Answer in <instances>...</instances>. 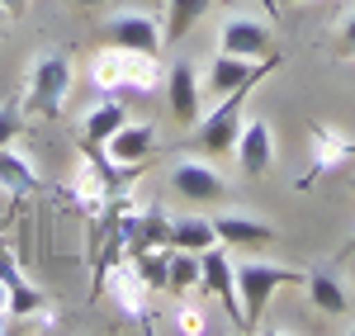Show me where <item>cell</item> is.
Masks as SVG:
<instances>
[{
	"mask_svg": "<svg viewBox=\"0 0 355 336\" xmlns=\"http://www.w3.org/2000/svg\"><path fill=\"white\" fill-rule=\"evenodd\" d=\"M331 57L336 62H355V10L336 24V38H331Z\"/></svg>",
	"mask_w": 355,
	"mask_h": 336,
	"instance_id": "obj_24",
	"label": "cell"
},
{
	"mask_svg": "<svg viewBox=\"0 0 355 336\" xmlns=\"http://www.w3.org/2000/svg\"><path fill=\"white\" fill-rule=\"evenodd\" d=\"M152 152H157V128L152 123H123L110 142H105V157H110L114 166H142V161H152Z\"/></svg>",
	"mask_w": 355,
	"mask_h": 336,
	"instance_id": "obj_14",
	"label": "cell"
},
{
	"mask_svg": "<svg viewBox=\"0 0 355 336\" xmlns=\"http://www.w3.org/2000/svg\"><path fill=\"white\" fill-rule=\"evenodd\" d=\"M237 161H242V170L256 180V175H266V170L275 166V133L266 118H246L242 133H237Z\"/></svg>",
	"mask_w": 355,
	"mask_h": 336,
	"instance_id": "obj_13",
	"label": "cell"
},
{
	"mask_svg": "<svg viewBox=\"0 0 355 336\" xmlns=\"http://www.w3.org/2000/svg\"><path fill=\"white\" fill-rule=\"evenodd\" d=\"M166 105L175 114V123H185V128L204 118V81H199L194 62H185V57H175L166 71Z\"/></svg>",
	"mask_w": 355,
	"mask_h": 336,
	"instance_id": "obj_7",
	"label": "cell"
},
{
	"mask_svg": "<svg viewBox=\"0 0 355 336\" xmlns=\"http://www.w3.org/2000/svg\"><path fill=\"white\" fill-rule=\"evenodd\" d=\"M308 133H313V166H308L299 180H294V190H308V185H318L327 170H341L346 161H355V142L341 138L336 128H327V123H313Z\"/></svg>",
	"mask_w": 355,
	"mask_h": 336,
	"instance_id": "obj_9",
	"label": "cell"
},
{
	"mask_svg": "<svg viewBox=\"0 0 355 336\" xmlns=\"http://www.w3.org/2000/svg\"><path fill=\"white\" fill-rule=\"evenodd\" d=\"M214 232H218L223 247H242V251H256V247H270L275 242L270 223H256V218H242V213H218Z\"/></svg>",
	"mask_w": 355,
	"mask_h": 336,
	"instance_id": "obj_17",
	"label": "cell"
},
{
	"mask_svg": "<svg viewBox=\"0 0 355 336\" xmlns=\"http://www.w3.org/2000/svg\"><path fill=\"white\" fill-rule=\"evenodd\" d=\"M19 133H24V105H0V147H10Z\"/></svg>",
	"mask_w": 355,
	"mask_h": 336,
	"instance_id": "obj_25",
	"label": "cell"
},
{
	"mask_svg": "<svg viewBox=\"0 0 355 336\" xmlns=\"http://www.w3.org/2000/svg\"><path fill=\"white\" fill-rule=\"evenodd\" d=\"M204 289L209 294H218L227 312H232V322H237V332H242V294H237V265L227 260V247H209L204 251Z\"/></svg>",
	"mask_w": 355,
	"mask_h": 336,
	"instance_id": "obj_12",
	"label": "cell"
},
{
	"mask_svg": "<svg viewBox=\"0 0 355 336\" xmlns=\"http://www.w3.org/2000/svg\"><path fill=\"white\" fill-rule=\"evenodd\" d=\"M194 289H204V256L199 251H175V247H171V284H166V294L190 299Z\"/></svg>",
	"mask_w": 355,
	"mask_h": 336,
	"instance_id": "obj_20",
	"label": "cell"
},
{
	"mask_svg": "<svg viewBox=\"0 0 355 336\" xmlns=\"http://www.w3.org/2000/svg\"><path fill=\"white\" fill-rule=\"evenodd\" d=\"M0 10H5L10 19H19V15H24V10H28V0H0Z\"/></svg>",
	"mask_w": 355,
	"mask_h": 336,
	"instance_id": "obj_28",
	"label": "cell"
},
{
	"mask_svg": "<svg viewBox=\"0 0 355 336\" xmlns=\"http://www.w3.org/2000/svg\"><path fill=\"white\" fill-rule=\"evenodd\" d=\"M209 10H214V0H166V43H180Z\"/></svg>",
	"mask_w": 355,
	"mask_h": 336,
	"instance_id": "obj_22",
	"label": "cell"
},
{
	"mask_svg": "<svg viewBox=\"0 0 355 336\" xmlns=\"http://www.w3.org/2000/svg\"><path fill=\"white\" fill-rule=\"evenodd\" d=\"M5 299H10V294H5V284H0V322H5Z\"/></svg>",
	"mask_w": 355,
	"mask_h": 336,
	"instance_id": "obj_30",
	"label": "cell"
},
{
	"mask_svg": "<svg viewBox=\"0 0 355 336\" xmlns=\"http://www.w3.org/2000/svg\"><path fill=\"white\" fill-rule=\"evenodd\" d=\"M270 5H299V0H270Z\"/></svg>",
	"mask_w": 355,
	"mask_h": 336,
	"instance_id": "obj_32",
	"label": "cell"
},
{
	"mask_svg": "<svg viewBox=\"0 0 355 336\" xmlns=\"http://www.w3.org/2000/svg\"><path fill=\"white\" fill-rule=\"evenodd\" d=\"M0 190L5 195H33V190H43V180H38V170L28 166V157L15 152V142L10 147H0Z\"/></svg>",
	"mask_w": 355,
	"mask_h": 336,
	"instance_id": "obj_18",
	"label": "cell"
},
{
	"mask_svg": "<svg viewBox=\"0 0 355 336\" xmlns=\"http://www.w3.org/2000/svg\"><path fill=\"white\" fill-rule=\"evenodd\" d=\"M303 289H308V303L318 312H327V317H346L351 312V294H346V284H341V275L331 265L303 270Z\"/></svg>",
	"mask_w": 355,
	"mask_h": 336,
	"instance_id": "obj_15",
	"label": "cell"
},
{
	"mask_svg": "<svg viewBox=\"0 0 355 336\" xmlns=\"http://www.w3.org/2000/svg\"><path fill=\"white\" fill-rule=\"evenodd\" d=\"M128 260L137 265V275H142V284L152 294H166V284H171V247H142V251H128Z\"/></svg>",
	"mask_w": 355,
	"mask_h": 336,
	"instance_id": "obj_21",
	"label": "cell"
},
{
	"mask_svg": "<svg viewBox=\"0 0 355 336\" xmlns=\"http://www.w3.org/2000/svg\"><path fill=\"white\" fill-rule=\"evenodd\" d=\"M76 5H85V10H100V5H105V0H76Z\"/></svg>",
	"mask_w": 355,
	"mask_h": 336,
	"instance_id": "obj_31",
	"label": "cell"
},
{
	"mask_svg": "<svg viewBox=\"0 0 355 336\" xmlns=\"http://www.w3.org/2000/svg\"><path fill=\"white\" fill-rule=\"evenodd\" d=\"M105 43L110 48H128V53H147V57H162L166 48V28L137 10H123L105 24Z\"/></svg>",
	"mask_w": 355,
	"mask_h": 336,
	"instance_id": "obj_5",
	"label": "cell"
},
{
	"mask_svg": "<svg viewBox=\"0 0 355 336\" xmlns=\"http://www.w3.org/2000/svg\"><path fill=\"white\" fill-rule=\"evenodd\" d=\"M90 81L95 90H152L157 85V57L128 53V48H105L90 62Z\"/></svg>",
	"mask_w": 355,
	"mask_h": 336,
	"instance_id": "obj_4",
	"label": "cell"
},
{
	"mask_svg": "<svg viewBox=\"0 0 355 336\" xmlns=\"http://www.w3.org/2000/svg\"><path fill=\"white\" fill-rule=\"evenodd\" d=\"M142 247H171V213L166 209H137V232L128 251H142Z\"/></svg>",
	"mask_w": 355,
	"mask_h": 336,
	"instance_id": "obj_23",
	"label": "cell"
},
{
	"mask_svg": "<svg viewBox=\"0 0 355 336\" xmlns=\"http://www.w3.org/2000/svg\"><path fill=\"white\" fill-rule=\"evenodd\" d=\"M346 332H351V336H355V322H351V327H346Z\"/></svg>",
	"mask_w": 355,
	"mask_h": 336,
	"instance_id": "obj_33",
	"label": "cell"
},
{
	"mask_svg": "<svg viewBox=\"0 0 355 336\" xmlns=\"http://www.w3.org/2000/svg\"><path fill=\"white\" fill-rule=\"evenodd\" d=\"M0 284H5V294H15V289H24V270H19V260L10 247H0Z\"/></svg>",
	"mask_w": 355,
	"mask_h": 336,
	"instance_id": "obj_26",
	"label": "cell"
},
{
	"mask_svg": "<svg viewBox=\"0 0 355 336\" xmlns=\"http://www.w3.org/2000/svg\"><path fill=\"white\" fill-rule=\"evenodd\" d=\"M180 332H204V317L194 312L190 299H180Z\"/></svg>",
	"mask_w": 355,
	"mask_h": 336,
	"instance_id": "obj_27",
	"label": "cell"
},
{
	"mask_svg": "<svg viewBox=\"0 0 355 336\" xmlns=\"http://www.w3.org/2000/svg\"><path fill=\"white\" fill-rule=\"evenodd\" d=\"M289 284H303V270L270 265V260H242L237 265V294H242V332H256L261 312L270 308V299Z\"/></svg>",
	"mask_w": 355,
	"mask_h": 336,
	"instance_id": "obj_2",
	"label": "cell"
},
{
	"mask_svg": "<svg viewBox=\"0 0 355 336\" xmlns=\"http://www.w3.org/2000/svg\"><path fill=\"white\" fill-rule=\"evenodd\" d=\"M71 95V57L67 53H48L28 67V81H24V114H38V118H57L62 105Z\"/></svg>",
	"mask_w": 355,
	"mask_h": 336,
	"instance_id": "obj_3",
	"label": "cell"
},
{
	"mask_svg": "<svg viewBox=\"0 0 355 336\" xmlns=\"http://www.w3.org/2000/svg\"><path fill=\"white\" fill-rule=\"evenodd\" d=\"M171 247L175 251H209L218 247V232H214V218H199V213H185V218H171Z\"/></svg>",
	"mask_w": 355,
	"mask_h": 336,
	"instance_id": "obj_19",
	"label": "cell"
},
{
	"mask_svg": "<svg viewBox=\"0 0 355 336\" xmlns=\"http://www.w3.org/2000/svg\"><path fill=\"white\" fill-rule=\"evenodd\" d=\"M100 289H110L114 308L123 312V317H133V322H147V284H142V275H137L133 260H114L110 270L100 275Z\"/></svg>",
	"mask_w": 355,
	"mask_h": 336,
	"instance_id": "obj_10",
	"label": "cell"
},
{
	"mask_svg": "<svg viewBox=\"0 0 355 336\" xmlns=\"http://www.w3.org/2000/svg\"><path fill=\"white\" fill-rule=\"evenodd\" d=\"M351 256H355V237L346 242V247H341V251H336V260H351Z\"/></svg>",
	"mask_w": 355,
	"mask_h": 336,
	"instance_id": "obj_29",
	"label": "cell"
},
{
	"mask_svg": "<svg viewBox=\"0 0 355 336\" xmlns=\"http://www.w3.org/2000/svg\"><path fill=\"white\" fill-rule=\"evenodd\" d=\"M171 190L180 199H190V204H227L232 199V185L209 161H175L171 166Z\"/></svg>",
	"mask_w": 355,
	"mask_h": 336,
	"instance_id": "obj_6",
	"label": "cell"
},
{
	"mask_svg": "<svg viewBox=\"0 0 355 336\" xmlns=\"http://www.w3.org/2000/svg\"><path fill=\"white\" fill-rule=\"evenodd\" d=\"M123 123H128V105H123V100H114V95H105L95 109L85 114V123H81L85 152H105V142H110Z\"/></svg>",
	"mask_w": 355,
	"mask_h": 336,
	"instance_id": "obj_16",
	"label": "cell"
},
{
	"mask_svg": "<svg viewBox=\"0 0 355 336\" xmlns=\"http://www.w3.org/2000/svg\"><path fill=\"white\" fill-rule=\"evenodd\" d=\"M275 67H279V53L275 57H232V53H218L209 62V71H204V85L214 90V95H227V90H237V85H256L261 76H270Z\"/></svg>",
	"mask_w": 355,
	"mask_h": 336,
	"instance_id": "obj_8",
	"label": "cell"
},
{
	"mask_svg": "<svg viewBox=\"0 0 355 336\" xmlns=\"http://www.w3.org/2000/svg\"><path fill=\"white\" fill-rule=\"evenodd\" d=\"M218 53H232V57H275V33L261 19H251V15H232V19H223L218 28Z\"/></svg>",
	"mask_w": 355,
	"mask_h": 336,
	"instance_id": "obj_11",
	"label": "cell"
},
{
	"mask_svg": "<svg viewBox=\"0 0 355 336\" xmlns=\"http://www.w3.org/2000/svg\"><path fill=\"white\" fill-rule=\"evenodd\" d=\"M246 95H251V85H237V90H227L218 95V109L204 114L199 123H194L190 133V152L194 157H227L232 147H237V133H242V114H246Z\"/></svg>",
	"mask_w": 355,
	"mask_h": 336,
	"instance_id": "obj_1",
	"label": "cell"
}]
</instances>
